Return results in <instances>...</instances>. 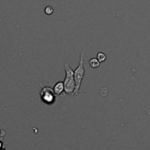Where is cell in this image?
I'll return each instance as SVG.
<instances>
[{"label":"cell","instance_id":"obj_1","mask_svg":"<svg viewBox=\"0 0 150 150\" xmlns=\"http://www.w3.org/2000/svg\"><path fill=\"white\" fill-rule=\"evenodd\" d=\"M86 54V48H83L81 51L80 54V61L77 68L74 70V78H75V83H76V88L74 91L73 95H77L80 91L81 83L84 76V56Z\"/></svg>","mask_w":150,"mask_h":150},{"label":"cell","instance_id":"obj_2","mask_svg":"<svg viewBox=\"0 0 150 150\" xmlns=\"http://www.w3.org/2000/svg\"><path fill=\"white\" fill-rule=\"evenodd\" d=\"M64 69L66 72V77L63 82L64 85V91L66 94L69 96H73L75 88H76V83H75V78H74V70L72 68L69 66L68 62L65 63L64 65Z\"/></svg>","mask_w":150,"mask_h":150},{"label":"cell","instance_id":"obj_3","mask_svg":"<svg viewBox=\"0 0 150 150\" xmlns=\"http://www.w3.org/2000/svg\"><path fill=\"white\" fill-rule=\"evenodd\" d=\"M41 100L44 101L46 104H53L54 102L55 94L54 92V90L50 87H43L40 92Z\"/></svg>","mask_w":150,"mask_h":150},{"label":"cell","instance_id":"obj_4","mask_svg":"<svg viewBox=\"0 0 150 150\" xmlns=\"http://www.w3.org/2000/svg\"><path fill=\"white\" fill-rule=\"evenodd\" d=\"M54 92L56 96L61 95L63 91H64V85H63V82H58L54 87Z\"/></svg>","mask_w":150,"mask_h":150},{"label":"cell","instance_id":"obj_5","mask_svg":"<svg viewBox=\"0 0 150 150\" xmlns=\"http://www.w3.org/2000/svg\"><path fill=\"white\" fill-rule=\"evenodd\" d=\"M89 64L92 69H97L100 66V62H98V60L97 58H91L89 61Z\"/></svg>","mask_w":150,"mask_h":150},{"label":"cell","instance_id":"obj_6","mask_svg":"<svg viewBox=\"0 0 150 150\" xmlns=\"http://www.w3.org/2000/svg\"><path fill=\"white\" fill-rule=\"evenodd\" d=\"M97 59L98 60V62L101 63V62H104L106 59H107V56L105 53H102V52H98V54H97Z\"/></svg>","mask_w":150,"mask_h":150},{"label":"cell","instance_id":"obj_7","mask_svg":"<svg viewBox=\"0 0 150 150\" xmlns=\"http://www.w3.org/2000/svg\"><path fill=\"white\" fill-rule=\"evenodd\" d=\"M53 12H54V8L52 6L48 5L45 8V13L47 15H51V14H53Z\"/></svg>","mask_w":150,"mask_h":150}]
</instances>
